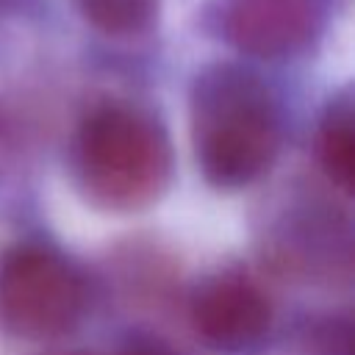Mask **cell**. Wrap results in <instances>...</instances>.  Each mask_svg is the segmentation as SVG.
<instances>
[{
  "mask_svg": "<svg viewBox=\"0 0 355 355\" xmlns=\"http://www.w3.org/2000/svg\"><path fill=\"white\" fill-rule=\"evenodd\" d=\"M111 355H178V352L158 341H130V344H122L119 349H114Z\"/></svg>",
  "mask_w": 355,
  "mask_h": 355,
  "instance_id": "8",
  "label": "cell"
},
{
  "mask_svg": "<svg viewBox=\"0 0 355 355\" xmlns=\"http://www.w3.org/2000/svg\"><path fill=\"white\" fill-rule=\"evenodd\" d=\"M191 139L205 180L236 191L255 183L280 150V114L247 67L211 64L191 86Z\"/></svg>",
  "mask_w": 355,
  "mask_h": 355,
  "instance_id": "1",
  "label": "cell"
},
{
  "mask_svg": "<svg viewBox=\"0 0 355 355\" xmlns=\"http://www.w3.org/2000/svg\"><path fill=\"white\" fill-rule=\"evenodd\" d=\"M86 311L83 275L44 244H17L0 255V327L31 341L72 333Z\"/></svg>",
  "mask_w": 355,
  "mask_h": 355,
  "instance_id": "3",
  "label": "cell"
},
{
  "mask_svg": "<svg viewBox=\"0 0 355 355\" xmlns=\"http://www.w3.org/2000/svg\"><path fill=\"white\" fill-rule=\"evenodd\" d=\"M191 322L208 347L250 352L261 347L272 330V305L244 275H216L194 291Z\"/></svg>",
  "mask_w": 355,
  "mask_h": 355,
  "instance_id": "5",
  "label": "cell"
},
{
  "mask_svg": "<svg viewBox=\"0 0 355 355\" xmlns=\"http://www.w3.org/2000/svg\"><path fill=\"white\" fill-rule=\"evenodd\" d=\"M175 172L172 141L164 125L133 105H100L72 144V175L89 205L111 214H136L155 205Z\"/></svg>",
  "mask_w": 355,
  "mask_h": 355,
  "instance_id": "2",
  "label": "cell"
},
{
  "mask_svg": "<svg viewBox=\"0 0 355 355\" xmlns=\"http://www.w3.org/2000/svg\"><path fill=\"white\" fill-rule=\"evenodd\" d=\"M327 19V0H219V33L241 53L288 58L313 44Z\"/></svg>",
  "mask_w": 355,
  "mask_h": 355,
  "instance_id": "4",
  "label": "cell"
},
{
  "mask_svg": "<svg viewBox=\"0 0 355 355\" xmlns=\"http://www.w3.org/2000/svg\"><path fill=\"white\" fill-rule=\"evenodd\" d=\"M319 161L327 178L341 189L352 191L355 175V114L352 100L338 97L327 105L319 128Z\"/></svg>",
  "mask_w": 355,
  "mask_h": 355,
  "instance_id": "6",
  "label": "cell"
},
{
  "mask_svg": "<svg viewBox=\"0 0 355 355\" xmlns=\"http://www.w3.org/2000/svg\"><path fill=\"white\" fill-rule=\"evenodd\" d=\"M50 355H80V352H50Z\"/></svg>",
  "mask_w": 355,
  "mask_h": 355,
  "instance_id": "9",
  "label": "cell"
},
{
  "mask_svg": "<svg viewBox=\"0 0 355 355\" xmlns=\"http://www.w3.org/2000/svg\"><path fill=\"white\" fill-rule=\"evenodd\" d=\"M78 14L105 36H141L161 14V0H75Z\"/></svg>",
  "mask_w": 355,
  "mask_h": 355,
  "instance_id": "7",
  "label": "cell"
}]
</instances>
